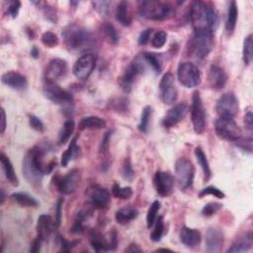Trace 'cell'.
I'll return each mask as SVG.
<instances>
[{"mask_svg": "<svg viewBox=\"0 0 253 253\" xmlns=\"http://www.w3.org/2000/svg\"><path fill=\"white\" fill-rule=\"evenodd\" d=\"M46 159L47 150L41 147L31 149L25 155L23 160V172L31 184H40L44 175L49 174L52 170L54 162H47Z\"/></svg>", "mask_w": 253, "mask_h": 253, "instance_id": "cell-1", "label": "cell"}, {"mask_svg": "<svg viewBox=\"0 0 253 253\" xmlns=\"http://www.w3.org/2000/svg\"><path fill=\"white\" fill-rule=\"evenodd\" d=\"M190 21L195 31H213L219 23V16L216 9L211 5L203 1H193L190 6Z\"/></svg>", "mask_w": 253, "mask_h": 253, "instance_id": "cell-2", "label": "cell"}, {"mask_svg": "<svg viewBox=\"0 0 253 253\" xmlns=\"http://www.w3.org/2000/svg\"><path fill=\"white\" fill-rule=\"evenodd\" d=\"M64 40L67 48L72 51H84L93 48L94 37L87 29L77 25L67 27L64 33Z\"/></svg>", "mask_w": 253, "mask_h": 253, "instance_id": "cell-3", "label": "cell"}, {"mask_svg": "<svg viewBox=\"0 0 253 253\" xmlns=\"http://www.w3.org/2000/svg\"><path fill=\"white\" fill-rule=\"evenodd\" d=\"M138 14L148 20H166L175 14L174 7L167 2H161L158 0H146L139 2Z\"/></svg>", "mask_w": 253, "mask_h": 253, "instance_id": "cell-4", "label": "cell"}, {"mask_svg": "<svg viewBox=\"0 0 253 253\" xmlns=\"http://www.w3.org/2000/svg\"><path fill=\"white\" fill-rule=\"evenodd\" d=\"M214 48V35L211 30H197L194 32L189 45L192 57L203 60L207 58Z\"/></svg>", "mask_w": 253, "mask_h": 253, "instance_id": "cell-5", "label": "cell"}, {"mask_svg": "<svg viewBox=\"0 0 253 253\" xmlns=\"http://www.w3.org/2000/svg\"><path fill=\"white\" fill-rule=\"evenodd\" d=\"M215 130L219 138L228 140V142H237L242 135L238 125L234 118L230 117H219L216 122Z\"/></svg>", "mask_w": 253, "mask_h": 253, "instance_id": "cell-6", "label": "cell"}, {"mask_svg": "<svg viewBox=\"0 0 253 253\" xmlns=\"http://www.w3.org/2000/svg\"><path fill=\"white\" fill-rule=\"evenodd\" d=\"M191 118L193 123V128L196 134L202 135L206 131L207 120L205 107L200 96V92L196 91L192 97V105H191Z\"/></svg>", "mask_w": 253, "mask_h": 253, "instance_id": "cell-7", "label": "cell"}, {"mask_svg": "<svg viewBox=\"0 0 253 253\" xmlns=\"http://www.w3.org/2000/svg\"><path fill=\"white\" fill-rule=\"evenodd\" d=\"M177 77L179 82L186 88H194L201 83V72L198 67L186 62L181 63L177 69Z\"/></svg>", "mask_w": 253, "mask_h": 253, "instance_id": "cell-8", "label": "cell"}, {"mask_svg": "<svg viewBox=\"0 0 253 253\" xmlns=\"http://www.w3.org/2000/svg\"><path fill=\"white\" fill-rule=\"evenodd\" d=\"M194 176L195 169L192 162L185 157L177 159L175 162V178L178 186L182 190L191 188L194 182Z\"/></svg>", "mask_w": 253, "mask_h": 253, "instance_id": "cell-9", "label": "cell"}, {"mask_svg": "<svg viewBox=\"0 0 253 253\" xmlns=\"http://www.w3.org/2000/svg\"><path fill=\"white\" fill-rule=\"evenodd\" d=\"M44 94L50 101L57 105L68 106L73 102L72 94L59 86L55 82L46 81L44 86Z\"/></svg>", "mask_w": 253, "mask_h": 253, "instance_id": "cell-10", "label": "cell"}, {"mask_svg": "<svg viewBox=\"0 0 253 253\" xmlns=\"http://www.w3.org/2000/svg\"><path fill=\"white\" fill-rule=\"evenodd\" d=\"M147 63L144 59V55L140 54L134 60L132 65L126 69L122 79L121 85L126 92H130L132 89V85L135 81V78L138 74H143L146 71Z\"/></svg>", "mask_w": 253, "mask_h": 253, "instance_id": "cell-11", "label": "cell"}, {"mask_svg": "<svg viewBox=\"0 0 253 253\" xmlns=\"http://www.w3.org/2000/svg\"><path fill=\"white\" fill-rule=\"evenodd\" d=\"M96 67V57L91 52L82 54L73 66V74L80 80H86L89 78Z\"/></svg>", "mask_w": 253, "mask_h": 253, "instance_id": "cell-12", "label": "cell"}, {"mask_svg": "<svg viewBox=\"0 0 253 253\" xmlns=\"http://www.w3.org/2000/svg\"><path fill=\"white\" fill-rule=\"evenodd\" d=\"M160 97L164 104L171 105L173 104L178 97V92L175 87L174 76L171 73H166L162 76L159 83Z\"/></svg>", "mask_w": 253, "mask_h": 253, "instance_id": "cell-13", "label": "cell"}, {"mask_svg": "<svg viewBox=\"0 0 253 253\" xmlns=\"http://www.w3.org/2000/svg\"><path fill=\"white\" fill-rule=\"evenodd\" d=\"M238 109V101L233 93L223 94L217 103V112L219 117L234 118L237 114Z\"/></svg>", "mask_w": 253, "mask_h": 253, "instance_id": "cell-14", "label": "cell"}, {"mask_svg": "<svg viewBox=\"0 0 253 253\" xmlns=\"http://www.w3.org/2000/svg\"><path fill=\"white\" fill-rule=\"evenodd\" d=\"M154 186L161 197L170 196L174 189V179L168 172L157 171L154 175Z\"/></svg>", "mask_w": 253, "mask_h": 253, "instance_id": "cell-15", "label": "cell"}, {"mask_svg": "<svg viewBox=\"0 0 253 253\" xmlns=\"http://www.w3.org/2000/svg\"><path fill=\"white\" fill-rule=\"evenodd\" d=\"M67 72V64L62 59L51 60L46 69V81L55 82L63 78Z\"/></svg>", "mask_w": 253, "mask_h": 253, "instance_id": "cell-16", "label": "cell"}, {"mask_svg": "<svg viewBox=\"0 0 253 253\" xmlns=\"http://www.w3.org/2000/svg\"><path fill=\"white\" fill-rule=\"evenodd\" d=\"M187 112H188V107L186 104L180 103L175 105L168 111L167 114L164 116L162 120L163 127L167 129L175 127L179 122L183 120V118L187 114Z\"/></svg>", "mask_w": 253, "mask_h": 253, "instance_id": "cell-17", "label": "cell"}, {"mask_svg": "<svg viewBox=\"0 0 253 253\" xmlns=\"http://www.w3.org/2000/svg\"><path fill=\"white\" fill-rule=\"evenodd\" d=\"M223 233L220 229L212 227L206 233L205 244L206 250L210 253H218L221 250L223 245Z\"/></svg>", "mask_w": 253, "mask_h": 253, "instance_id": "cell-18", "label": "cell"}, {"mask_svg": "<svg viewBox=\"0 0 253 253\" xmlns=\"http://www.w3.org/2000/svg\"><path fill=\"white\" fill-rule=\"evenodd\" d=\"M88 197L91 204L96 209H104L110 202L109 191L98 185H93L89 188Z\"/></svg>", "mask_w": 253, "mask_h": 253, "instance_id": "cell-19", "label": "cell"}, {"mask_svg": "<svg viewBox=\"0 0 253 253\" xmlns=\"http://www.w3.org/2000/svg\"><path fill=\"white\" fill-rule=\"evenodd\" d=\"M80 173L77 169L69 171L65 177H63L59 183L58 188L62 194L69 195L76 191L80 184Z\"/></svg>", "mask_w": 253, "mask_h": 253, "instance_id": "cell-20", "label": "cell"}, {"mask_svg": "<svg viewBox=\"0 0 253 253\" xmlns=\"http://www.w3.org/2000/svg\"><path fill=\"white\" fill-rule=\"evenodd\" d=\"M208 80L210 86L215 90H220L226 86L228 81V75L219 66H212L209 74Z\"/></svg>", "mask_w": 253, "mask_h": 253, "instance_id": "cell-21", "label": "cell"}, {"mask_svg": "<svg viewBox=\"0 0 253 253\" xmlns=\"http://www.w3.org/2000/svg\"><path fill=\"white\" fill-rule=\"evenodd\" d=\"M1 81L5 85L15 90H24L28 85L26 77L16 71L5 72L1 77Z\"/></svg>", "mask_w": 253, "mask_h": 253, "instance_id": "cell-22", "label": "cell"}, {"mask_svg": "<svg viewBox=\"0 0 253 253\" xmlns=\"http://www.w3.org/2000/svg\"><path fill=\"white\" fill-rule=\"evenodd\" d=\"M89 241L92 246V248L95 251L101 252V251H110L112 250L111 248V243L110 239L107 240L104 236L97 230L93 229L89 233Z\"/></svg>", "mask_w": 253, "mask_h": 253, "instance_id": "cell-23", "label": "cell"}, {"mask_svg": "<svg viewBox=\"0 0 253 253\" xmlns=\"http://www.w3.org/2000/svg\"><path fill=\"white\" fill-rule=\"evenodd\" d=\"M253 246L252 233H246L236 238L233 245L228 249L229 253H240L250 250Z\"/></svg>", "mask_w": 253, "mask_h": 253, "instance_id": "cell-24", "label": "cell"}, {"mask_svg": "<svg viewBox=\"0 0 253 253\" xmlns=\"http://www.w3.org/2000/svg\"><path fill=\"white\" fill-rule=\"evenodd\" d=\"M201 233L195 229L190 228H182L180 233V240L183 244H185L188 247H194L198 245L201 241Z\"/></svg>", "mask_w": 253, "mask_h": 253, "instance_id": "cell-25", "label": "cell"}, {"mask_svg": "<svg viewBox=\"0 0 253 253\" xmlns=\"http://www.w3.org/2000/svg\"><path fill=\"white\" fill-rule=\"evenodd\" d=\"M51 230H52L51 218L48 215L40 216L37 223L38 237L41 238L43 241H47L51 234Z\"/></svg>", "mask_w": 253, "mask_h": 253, "instance_id": "cell-26", "label": "cell"}, {"mask_svg": "<svg viewBox=\"0 0 253 253\" xmlns=\"http://www.w3.org/2000/svg\"><path fill=\"white\" fill-rule=\"evenodd\" d=\"M0 161H1L2 169L4 171L6 179L9 181V183L11 185L18 186L19 185V180H18V177H17L16 172L14 170V167L12 165V162L10 161L8 156H6L3 152H1V155H0Z\"/></svg>", "mask_w": 253, "mask_h": 253, "instance_id": "cell-27", "label": "cell"}, {"mask_svg": "<svg viewBox=\"0 0 253 253\" xmlns=\"http://www.w3.org/2000/svg\"><path fill=\"white\" fill-rule=\"evenodd\" d=\"M106 127V121L97 116L84 117L78 124L79 130H100Z\"/></svg>", "mask_w": 253, "mask_h": 253, "instance_id": "cell-28", "label": "cell"}, {"mask_svg": "<svg viewBox=\"0 0 253 253\" xmlns=\"http://www.w3.org/2000/svg\"><path fill=\"white\" fill-rule=\"evenodd\" d=\"M117 20L120 22V24L124 27H130L132 25L133 19L130 12V4L126 1H121L117 6V12H116Z\"/></svg>", "mask_w": 253, "mask_h": 253, "instance_id": "cell-29", "label": "cell"}, {"mask_svg": "<svg viewBox=\"0 0 253 253\" xmlns=\"http://www.w3.org/2000/svg\"><path fill=\"white\" fill-rule=\"evenodd\" d=\"M138 216V211L134 207H125L118 210L115 214V219L118 223L125 224L131 220L136 219Z\"/></svg>", "mask_w": 253, "mask_h": 253, "instance_id": "cell-30", "label": "cell"}, {"mask_svg": "<svg viewBox=\"0 0 253 253\" xmlns=\"http://www.w3.org/2000/svg\"><path fill=\"white\" fill-rule=\"evenodd\" d=\"M11 198L18 205L25 208H37L39 206L38 201L32 196L26 193H14L11 195Z\"/></svg>", "mask_w": 253, "mask_h": 253, "instance_id": "cell-31", "label": "cell"}, {"mask_svg": "<svg viewBox=\"0 0 253 253\" xmlns=\"http://www.w3.org/2000/svg\"><path fill=\"white\" fill-rule=\"evenodd\" d=\"M237 17H238L237 4L236 1H232L229 6L228 17H227V21H226V30L229 34H232L235 31L236 22H237Z\"/></svg>", "mask_w": 253, "mask_h": 253, "instance_id": "cell-32", "label": "cell"}, {"mask_svg": "<svg viewBox=\"0 0 253 253\" xmlns=\"http://www.w3.org/2000/svg\"><path fill=\"white\" fill-rule=\"evenodd\" d=\"M195 155H196V158L197 160H198L202 170L204 172V175H205V180L206 181H209L211 176H212V170L210 168V164L208 162V159H207V156L205 154V152H203V150L201 148H196L195 150Z\"/></svg>", "mask_w": 253, "mask_h": 253, "instance_id": "cell-33", "label": "cell"}, {"mask_svg": "<svg viewBox=\"0 0 253 253\" xmlns=\"http://www.w3.org/2000/svg\"><path fill=\"white\" fill-rule=\"evenodd\" d=\"M102 33L108 43H110L112 45H116L119 42L120 35L116 28L112 24L104 23L102 25Z\"/></svg>", "mask_w": 253, "mask_h": 253, "instance_id": "cell-34", "label": "cell"}, {"mask_svg": "<svg viewBox=\"0 0 253 253\" xmlns=\"http://www.w3.org/2000/svg\"><path fill=\"white\" fill-rule=\"evenodd\" d=\"M144 59L150 67L155 71V73H160L162 70V59L160 57V54L154 53V52H145Z\"/></svg>", "mask_w": 253, "mask_h": 253, "instance_id": "cell-35", "label": "cell"}, {"mask_svg": "<svg viewBox=\"0 0 253 253\" xmlns=\"http://www.w3.org/2000/svg\"><path fill=\"white\" fill-rule=\"evenodd\" d=\"M73 131H74V121L71 119L66 121V123L64 124V126L60 132L59 144L60 145L67 144L68 142V139L70 138Z\"/></svg>", "mask_w": 253, "mask_h": 253, "instance_id": "cell-36", "label": "cell"}, {"mask_svg": "<svg viewBox=\"0 0 253 253\" xmlns=\"http://www.w3.org/2000/svg\"><path fill=\"white\" fill-rule=\"evenodd\" d=\"M252 35H248L243 42V50H242V57H243V62L246 66H249L252 62Z\"/></svg>", "mask_w": 253, "mask_h": 253, "instance_id": "cell-37", "label": "cell"}, {"mask_svg": "<svg viewBox=\"0 0 253 253\" xmlns=\"http://www.w3.org/2000/svg\"><path fill=\"white\" fill-rule=\"evenodd\" d=\"M76 139L77 137H74L71 143L69 145V147L67 148V150L63 153L62 155V165L64 167H67V164L69 163V161L75 156V154L77 153L78 152V148L76 147Z\"/></svg>", "mask_w": 253, "mask_h": 253, "instance_id": "cell-38", "label": "cell"}, {"mask_svg": "<svg viewBox=\"0 0 253 253\" xmlns=\"http://www.w3.org/2000/svg\"><path fill=\"white\" fill-rule=\"evenodd\" d=\"M87 219H88V212L86 211L79 212L76 216V219L71 228V232L73 234H82L84 232V221H85Z\"/></svg>", "mask_w": 253, "mask_h": 253, "instance_id": "cell-39", "label": "cell"}, {"mask_svg": "<svg viewBox=\"0 0 253 253\" xmlns=\"http://www.w3.org/2000/svg\"><path fill=\"white\" fill-rule=\"evenodd\" d=\"M112 193H113L116 198L123 200L130 199L133 196V190L131 187H121L117 183H115L113 188H112Z\"/></svg>", "mask_w": 253, "mask_h": 253, "instance_id": "cell-40", "label": "cell"}, {"mask_svg": "<svg viewBox=\"0 0 253 253\" xmlns=\"http://www.w3.org/2000/svg\"><path fill=\"white\" fill-rule=\"evenodd\" d=\"M152 111L150 106H147L142 113V117H140V122L138 124V130L142 133H147L150 125V121L152 118Z\"/></svg>", "mask_w": 253, "mask_h": 253, "instance_id": "cell-41", "label": "cell"}, {"mask_svg": "<svg viewBox=\"0 0 253 253\" xmlns=\"http://www.w3.org/2000/svg\"><path fill=\"white\" fill-rule=\"evenodd\" d=\"M160 209V202L158 201H154L149 211H148V215H147V224H148V228L151 229L153 227V224L156 220V218H157V213Z\"/></svg>", "mask_w": 253, "mask_h": 253, "instance_id": "cell-42", "label": "cell"}, {"mask_svg": "<svg viewBox=\"0 0 253 253\" xmlns=\"http://www.w3.org/2000/svg\"><path fill=\"white\" fill-rule=\"evenodd\" d=\"M164 233V221H163V218L162 217H158L156 218L155 220V227L154 230L152 234V239L153 241H159L162 237V235Z\"/></svg>", "mask_w": 253, "mask_h": 253, "instance_id": "cell-43", "label": "cell"}, {"mask_svg": "<svg viewBox=\"0 0 253 253\" xmlns=\"http://www.w3.org/2000/svg\"><path fill=\"white\" fill-rule=\"evenodd\" d=\"M42 43L48 48H54L59 45L60 41H59V37L57 35L51 31H48L43 34Z\"/></svg>", "mask_w": 253, "mask_h": 253, "instance_id": "cell-44", "label": "cell"}, {"mask_svg": "<svg viewBox=\"0 0 253 253\" xmlns=\"http://www.w3.org/2000/svg\"><path fill=\"white\" fill-rule=\"evenodd\" d=\"M167 40V34L164 31H157L152 38V45L153 48H162Z\"/></svg>", "mask_w": 253, "mask_h": 253, "instance_id": "cell-45", "label": "cell"}, {"mask_svg": "<svg viewBox=\"0 0 253 253\" xmlns=\"http://www.w3.org/2000/svg\"><path fill=\"white\" fill-rule=\"evenodd\" d=\"M207 195H212V196H215L216 198H219V199H223L224 197H226V195H224V193L218 189L217 187H214V186H209L207 188H204L200 194H199V197H204V196H207Z\"/></svg>", "mask_w": 253, "mask_h": 253, "instance_id": "cell-46", "label": "cell"}, {"mask_svg": "<svg viewBox=\"0 0 253 253\" xmlns=\"http://www.w3.org/2000/svg\"><path fill=\"white\" fill-rule=\"evenodd\" d=\"M94 9L98 11L102 16H107L110 13L112 3L110 1H94L92 2Z\"/></svg>", "mask_w": 253, "mask_h": 253, "instance_id": "cell-47", "label": "cell"}, {"mask_svg": "<svg viewBox=\"0 0 253 253\" xmlns=\"http://www.w3.org/2000/svg\"><path fill=\"white\" fill-rule=\"evenodd\" d=\"M221 208H222V205L219 204V203H216V202L209 203V204H207V205L203 208L202 214H203V216H205V217H212V216H214L216 213H218Z\"/></svg>", "mask_w": 253, "mask_h": 253, "instance_id": "cell-48", "label": "cell"}, {"mask_svg": "<svg viewBox=\"0 0 253 253\" xmlns=\"http://www.w3.org/2000/svg\"><path fill=\"white\" fill-rule=\"evenodd\" d=\"M111 105L116 112H126L128 110L129 101L126 98H117L112 101Z\"/></svg>", "mask_w": 253, "mask_h": 253, "instance_id": "cell-49", "label": "cell"}, {"mask_svg": "<svg viewBox=\"0 0 253 253\" xmlns=\"http://www.w3.org/2000/svg\"><path fill=\"white\" fill-rule=\"evenodd\" d=\"M122 175L127 180H132L135 176V172H134V169H133L131 161H130L129 158H127L124 162L123 169H122Z\"/></svg>", "mask_w": 253, "mask_h": 253, "instance_id": "cell-50", "label": "cell"}, {"mask_svg": "<svg viewBox=\"0 0 253 253\" xmlns=\"http://www.w3.org/2000/svg\"><path fill=\"white\" fill-rule=\"evenodd\" d=\"M29 124L32 129H34L35 131H38V132H43L45 129V126H44V123L42 122V120L39 119L35 115L29 116Z\"/></svg>", "mask_w": 253, "mask_h": 253, "instance_id": "cell-51", "label": "cell"}, {"mask_svg": "<svg viewBox=\"0 0 253 253\" xmlns=\"http://www.w3.org/2000/svg\"><path fill=\"white\" fill-rule=\"evenodd\" d=\"M21 7V2L17 1V0H13V1H9L8 4V14L12 16V18H16L19 10Z\"/></svg>", "mask_w": 253, "mask_h": 253, "instance_id": "cell-52", "label": "cell"}, {"mask_svg": "<svg viewBox=\"0 0 253 253\" xmlns=\"http://www.w3.org/2000/svg\"><path fill=\"white\" fill-rule=\"evenodd\" d=\"M152 34V29H147L145 31H143L140 33L139 37H138V45L140 46H145L147 45L150 40H151V36Z\"/></svg>", "mask_w": 253, "mask_h": 253, "instance_id": "cell-53", "label": "cell"}, {"mask_svg": "<svg viewBox=\"0 0 253 253\" xmlns=\"http://www.w3.org/2000/svg\"><path fill=\"white\" fill-rule=\"evenodd\" d=\"M63 204H64V200L60 199L57 207H55V226H60L61 221H62V209H63Z\"/></svg>", "mask_w": 253, "mask_h": 253, "instance_id": "cell-54", "label": "cell"}, {"mask_svg": "<svg viewBox=\"0 0 253 253\" xmlns=\"http://www.w3.org/2000/svg\"><path fill=\"white\" fill-rule=\"evenodd\" d=\"M244 125H245V128L249 132L252 131V129H253V116H252L251 111H248L246 115L244 116Z\"/></svg>", "mask_w": 253, "mask_h": 253, "instance_id": "cell-55", "label": "cell"}, {"mask_svg": "<svg viewBox=\"0 0 253 253\" xmlns=\"http://www.w3.org/2000/svg\"><path fill=\"white\" fill-rule=\"evenodd\" d=\"M77 243H78V241H68L65 238H61V245H62V249L64 251H69Z\"/></svg>", "mask_w": 253, "mask_h": 253, "instance_id": "cell-56", "label": "cell"}, {"mask_svg": "<svg viewBox=\"0 0 253 253\" xmlns=\"http://www.w3.org/2000/svg\"><path fill=\"white\" fill-rule=\"evenodd\" d=\"M43 242H44V241L37 236V238H36V239L32 242V244H31L30 251L33 252V253H38V252H40V251H41V248H42V243H43Z\"/></svg>", "mask_w": 253, "mask_h": 253, "instance_id": "cell-57", "label": "cell"}, {"mask_svg": "<svg viewBox=\"0 0 253 253\" xmlns=\"http://www.w3.org/2000/svg\"><path fill=\"white\" fill-rule=\"evenodd\" d=\"M111 132H108L105 135H104V137H103V139H102V144H101V152H106L107 151H108V149H109V140H110V136H111Z\"/></svg>", "mask_w": 253, "mask_h": 253, "instance_id": "cell-58", "label": "cell"}, {"mask_svg": "<svg viewBox=\"0 0 253 253\" xmlns=\"http://www.w3.org/2000/svg\"><path fill=\"white\" fill-rule=\"evenodd\" d=\"M5 129H6V114H5V110L2 108L1 109V134L5 132Z\"/></svg>", "mask_w": 253, "mask_h": 253, "instance_id": "cell-59", "label": "cell"}, {"mask_svg": "<svg viewBox=\"0 0 253 253\" xmlns=\"http://www.w3.org/2000/svg\"><path fill=\"white\" fill-rule=\"evenodd\" d=\"M142 249H140L136 244H131L127 249L126 252H140Z\"/></svg>", "mask_w": 253, "mask_h": 253, "instance_id": "cell-60", "label": "cell"}, {"mask_svg": "<svg viewBox=\"0 0 253 253\" xmlns=\"http://www.w3.org/2000/svg\"><path fill=\"white\" fill-rule=\"evenodd\" d=\"M31 54H32V57L33 58H38V55H39V50H38V48L37 47H33V49H32V51H31Z\"/></svg>", "mask_w": 253, "mask_h": 253, "instance_id": "cell-61", "label": "cell"}, {"mask_svg": "<svg viewBox=\"0 0 253 253\" xmlns=\"http://www.w3.org/2000/svg\"><path fill=\"white\" fill-rule=\"evenodd\" d=\"M4 199H5V197H4V193H3V191H1V204H3V202H4Z\"/></svg>", "mask_w": 253, "mask_h": 253, "instance_id": "cell-62", "label": "cell"}]
</instances>
